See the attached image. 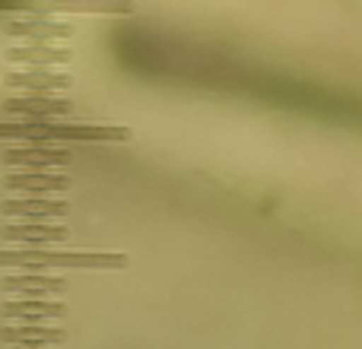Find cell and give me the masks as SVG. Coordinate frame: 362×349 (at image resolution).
<instances>
[{
  "label": "cell",
  "mask_w": 362,
  "mask_h": 349,
  "mask_svg": "<svg viewBox=\"0 0 362 349\" xmlns=\"http://www.w3.org/2000/svg\"><path fill=\"white\" fill-rule=\"evenodd\" d=\"M32 13H134L131 0H32Z\"/></svg>",
  "instance_id": "obj_1"
},
{
  "label": "cell",
  "mask_w": 362,
  "mask_h": 349,
  "mask_svg": "<svg viewBox=\"0 0 362 349\" xmlns=\"http://www.w3.org/2000/svg\"><path fill=\"white\" fill-rule=\"evenodd\" d=\"M10 32L13 38H70L74 35V29L70 25H64V23H51V19H45V13L42 16H32V19H16V23H10Z\"/></svg>",
  "instance_id": "obj_2"
},
{
  "label": "cell",
  "mask_w": 362,
  "mask_h": 349,
  "mask_svg": "<svg viewBox=\"0 0 362 349\" xmlns=\"http://www.w3.org/2000/svg\"><path fill=\"white\" fill-rule=\"evenodd\" d=\"M6 86L13 89H67L70 86V76H54V73H13L6 76Z\"/></svg>",
  "instance_id": "obj_3"
},
{
  "label": "cell",
  "mask_w": 362,
  "mask_h": 349,
  "mask_svg": "<svg viewBox=\"0 0 362 349\" xmlns=\"http://www.w3.org/2000/svg\"><path fill=\"white\" fill-rule=\"evenodd\" d=\"M10 57L13 64H67L70 61V51H54V48H16V51H10Z\"/></svg>",
  "instance_id": "obj_4"
},
{
  "label": "cell",
  "mask_w": 362,
  "mask_h": 349,
  "mask_svg": "<svg viewBox=\"0 0 362 349\" xmlns=\"http://www.w3.org/2000/svg\"><path fill=\"white\" fill-rule=\"evenodd\" d=\"M10 112H35V114H67L70 105L67 102H54V99H19L10 102Z\"/></svg>",
  "instance_id": "obj_5"
},
{
  "label": "cell",
  "mask_w": 362,
  "mask_h": 349,
  "mask_svg": "<svg viewBox=\"0 0 362 349\" xmlns=\"http://www.w3.org/2000/svg\"><path fill=\"white\" fill-rule=\"evenodd\" d=\"M0 10H23V13H32V0H0Z\"/></svg>",
  "instance_id": "obj_6"
}]
</instances>
